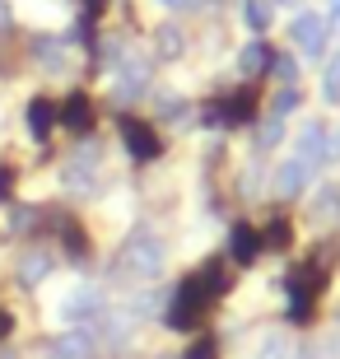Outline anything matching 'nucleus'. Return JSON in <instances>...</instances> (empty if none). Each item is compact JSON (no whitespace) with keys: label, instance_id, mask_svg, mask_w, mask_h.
<instances>
[{"label":"nucleus","instance_id":"1","mask_svg":"<svg viewBox=\"0 0 340 359\" xmlns=\"http://www.w3.org/2000/svg\"><path fill=\"white\" fill-rule=\"evenodd\" d=\"M121 257H126V266L135 271V276H158V271H163V243H158V233L149 224H135L131 229V238H126V248H121Z\"/></svg>","mask_w":340,"mask_h":359},{"label":"nucleus","instance_id":"2","mask_svg":"<svg viewBox=\"0 0 340 359\" xmlns=\"http://www.w3.org/2000/svg\"><path fill=\"white\" fill-rule=\"evenodd\" d=\"M117 131H121V145H126V154H131V159L149 163V159H158V154H163V140H158V131L149 126V121H140V117H121V121H117Z\"/></svg>","mask_w":340,"mask_h":359},{"label":"nucleus","instance_id":"3","mask_svg":"<svg viewBox=\"0 0 340 359\" xmlns=\"http://www.w3.org/2000/svg\"><path fill=\"white\" fill-rule=\"evenodd\" d=\"M327 42H331V28H327V19H322V14H299V19H294V47H299L303 56H308V61H317V56L327 52Z\"/></svg>","mask_w":340,"mask_h":359},{"label":"nucleus","instance_id":"4","mask_svg":"<svg viewBox=\"0 0 340 359\" xmlns=\"http://www.w3.org/2000/svg\"><path fill=\"white\" fill-rule=\"evenodd\" d=\"M191 285H196V294L210 304V299H224V294L233 290V271H229V262H224V257H210L205 266L191 276Z\"/></svg>","mask_w":340,"mask_h":359},{"label":"nucleus","instance_id":"5","mask_svg":"<svg viewBox=\"0 0 340 359\" xmlns=\"http://www.w3.org/2000/svg\"><path fill=\"white\" fill-rule=\"evenodd\" d=\"M144 84H149V61H140V56H131V61L117 66V75H112V93H117L121 103H131Z\"/></svg>","mask_w":340,"mask_h":359},{"label":"nucleus","instance_id":"6","mask_svg":"<svg viewBox=\"0 0 340 359\" xmlns=\"http://www.w3.org/2000/svg\"><path fill=\"white\" fill-rule=\"evenodd\" d=\"M229 252H233L243 266H252V262L261 257V238H257V229L243 224V219H233V229H229Z\"/></svg>","mask_w":340,"mask_h":359},{"label":"nucleus","instance_id":"7","mask_svg":"<svg viewBox=\"0 0 340 359\" xmlns=\"http://www.w3.org/2000/svg\"><path fill=\"white\" fill-rule=\"evenodd\" d=\"M299 163H327V126L322 121H308L303 126V135H299Z\"/></svg>","mask_w":340,"mask_h":359},{"label":"nucleus","instance_id":"8","mask_svg":"<svg viewBox=\"0 0 340 359\" xmlns=\"http://www.w3.org/2000/svg\"><path fill=\"white\" fill-rule=\"evenodd\" d=\"M24 117H28V135H33L38 145H47V135H52V126H56V103L52 98H33Z\"/></svg>","mask_w":340,"mask_h":359},{"label":"nucleus","instance_id":"9","mask_svg":"<svg viewBox=\"0 0 340 359\" xmlns=\"http://www.w3.org/2000/svg\"><path fill=\"white\" fill-rule=\"evenodd\" d=\"M271 61H275V52H271L266 38H252L247 47L238 52V70H243V75H271Z\"/></svg>","mask_w":340,"mask_h":359},{"label":"nucleus","instance_id":"10","mask_svg":"<svg viewBox=\"0 0 340 359\" xmlns=\"http://www.w3.org/2000/svg\"><path fill=\"white\" fill-rule=\"evenodd\" d=\"M66 47H70V42L66 38H52V33H47V38H33V61L47 66L52 75H61V70H66Z\"/></svg>","mask_w":340,"mask_h":359},{"label":"nucleus","instance_id":"11","mask_svg":"<svg viewBox=\"0 0 340 359\" xmlns=\"http://www.w3.org/2000/svg\"><path fill=\"white\" fill-rule=\"evenodd\" d=\"M47 276H52V257L47 252H24L19 257V285H24V290H38Z\"/></svg>","mask_w":340,"mask_h":359},{"label":"nucleus","instance_id":"12","mask_svg":"<svg viewBox=\"0 0 340 359\" xmlns=\"http://www.w3.org/2000/svg\"><path fill=\"white\" fill-rule=\"evenodd\" d=\"M303 182H308V163H299V159H289V163H280V173H275V196H299L303 191Z\"/></svg>","mask_w":340,"mask_h":359},{"label":"nucleus","instance_id":"13","mask_svg":"<svg viewBox=\"0 0 340 359\" xmlns=\"http://www.w3.org/2000/svg\"><path fill=\"white\" fill-rule=\"evenodd\" d=\"M154 52H158V61H177V56L186 52L182 28H177V24H163V28L154 33Z\"/></svg>","mask_w":340,"mask_h":359},{"label":"nucleus","instance_id":"14","mask_svg":"<svg viewBox=\"0 0 340 359\" xmlns=\"http://www.w3.org/2000/svg\"><path fill=\"white\" fill-rule=\"evenodd\" d=\"M70 294H75V299H66V304H61V313H66V318H93V313L103 308V294H98V290H70Z\"/></svg>","mask_w":340,"mask_h":359},{"label":"nucleus","instance_id":"15","mask_svg":"<svg viewBox=\"0 0 340 359\" xmlns=\"http://www.w3.org/2000/svg\"><path fill=\"white\" fill-rule=\"evenodd\" d=\"M61 121H66L70 131L89 126V121H93V103L84 98V93H70V98H66V107H61Z\"/></svg>","mask_w":340,"mask_h":359},{"label":"nucleus","instance_id":"16","mask_svg":"<svg viewBox=\"0 0 340 359\" xmlns=\"http://www.w3.org/2000/svg\"><path fill=\"white\" fill-rule=\"evenodd\" d=\"M61 248H66V257L70 262H89V238H84V229L79 224H61Z\"/></svg>","mask_w":340,"mask_h":359},{"label":"nucleus","instance_id":"17","mask_svg":"<svg viewBox=\"0 0 340 359\" xmlns=\"http://www.w3.org/2000/svg\"><path fill=\"white\" fill-rule=\"evenodd\" d=\"M52 350H56V359H84L89 355V332H84V327H79V332H66Z\"/></svg>","mask_w":340,"mask_h":359},{"label":"nucleus","instance_id":"18","mask_svg":"<svg viewBox=\"0 0 340 359\" xmlns=\"http://www.w3.org/2000/svg\"><path fill=\"white\" fill-rule=\"evenodd\" d=\"M243 19H247L252 33H266L271 28V5L266 0H243Z\"/></svg>","mask_w":340,"mask_h":359},{"label":"nucleus","instance_id":"19","mask_svg":"<svg viewBox=\"0 0 340 359\" xmlns=\"http://www.w3.org/2000/svg\"><path fill=\"white\" fill-rule=\"evenodd\" d=\"M294 107H299V84H285V89L275 93V103H271V112H275V117H280V121H285L289 112H294Z\"/></svg>","mask_w":340,"mask_h":359},{"label":"nucleus","instance_id":"20","mask_svg":"<svg viewBox=\"0 0 340 359\" xmlns=\"http://www.w3.org/2000/svg\"><path fill=\"white\" fill-rule=\"evenodd\" d=\"M322 93H327L331 103H340V52L327 61V75H322Z\"/></svg>","mask_w":340,"mask_h":359},{"label":"nucleus","instance_id":"21","mask_svg":"<svg viewBox=\"0 0 340 359\" xmlns=\"http://www.w3.org/2000/svg\"><path fill=\"white\" fill-rule=\"evenodd\" d=\"M289 238H294V229H289V219H271L261 233V243H271V248H289Z\"/></svg>","mask_w":340,"mask_h":359},{"label":"nucleus","instance_id":"22","mask_svg":"<svg viewBox=\"0 0 340 359\" xmlns=\"http://www.w3.org/2000/svg\"><path fill=\"white\" fill-rule=\"evenodd\" d=\"M271 75L280 84H299V61H294V56H275V61H271Z\"/></svg>","mask_w":340,"mask_h":359},{"label":"nucleus","instance_id":"23","mask_svg":"<svg viewBox=\"0 0 340 359\" xmlns=\"http://www.w3.org/2000/svg\"><path fill=\"white\" fill-rule=\"evenodd\" d=\"M186 359H219V341H215V336L191 341V346H186Z\"/></svg>","mask_w":340,"mask_h":359},{"label":"nucleus","instance_id":"24","mask_svg":"<svg viewBox=\"0 0 340 359\" xmlns=\"http://www.w3.org/2000/svg\"><path fill=\"white\" fill-rule=\"evenodd\" d=\"M33 219H38V210H33V205H14V210H10V229H14V233H28V229H33Z\"/></svg>","mask_w":340,"mask_h":359},{"label":"nucleus","instance_id":"25","mask_svg":"<svg viewBox=\"0 0 340 359\" xmlns=\"http://www.w3.org/2000/svg\"><path fill=\"white\" fill-rule=\"evenodd\" d=\"M280 135H285V126H280V117H275L271 126H261V135H257V149H275V145H280Z\"/></svg>","mask_w":340,"mask_h":359},{"label":"nucleus","instance_id":"26","mask_svg":"<svg viewBox=\"0 0 340 359\" xmlns=\"http://www.w3.org/2000/svg\"><path fill=\"white\" fill-rule=\"evenodd\" d=\"M163 10H172V14H191V10H200L205 0H158Z\"/></svg>","mask_w":340,"mask_h":359},{"label":"nucleus","instance_id":"27","mask_svg":"<svg viewBox=\"0 0 340 359\" xmlns=\"http://www.w3.org/2000/svg\"><path fill=\"white\" fill-rule=\"evenodd\" d=\"M14 196V168H0V201Z\"/></svg>","mask_w":340,"mask_h":359},{"label":"nucleus","instance_id":"28","mask_svg":"<svg viewBox=\"0 0 340 359\" xmlns=\"http://www.w3.org/2000/svg\"><path fill=\"white\" fill-rule=\"evenodd\" d=\"M340 159V131H327V163Z\"/></svg>","mask_w":340,"mask_h":359},{"label":"nucleus","instance_id":"29","mask_svg":"<svg viewBox=\"0 0 340 359\" xmlns=\"http://www.w3.org/2000/svg\"><path fill=\"white\" fill-rule=\"evenodd\" d=\"M10 332H14V313H10V308H0V341H5Z\"/></svg>","mask_w":340,"mask_h":359},{"label":"nucleus","instance_id":"30","mask_svg":"<svg viewBox=\"0 0 340 359\" xmlns=\"http://www.w3.org/2000/svg\"><path fill=\"white\" fill-rule=\"evenodd\" d=\"M103 10H107V0H84V14H89V19H98Z\"/></svg>","mask_w":340,"mask_h":359},{"label":"nucleus","instance_id":"31","mask_svg":"<svg viewBox=\"0 0 340 359\" xmlns=\"http://www.w3.org/2000/svg\"><path fill=\"white\" fill-rule=\"evenodd\" d=\"M261 359H285V341H275V346L261 350Z\"/></svg>","mask_w":340,"mask_h":359},{"label":"nucleus","instance_id":"32","mask_svg":"<svg viewBox=\"0 0 340 359\" xmlns=\"http://www.w3.org/2000/svg\"><path fill=\"white\" fill-rule=\"evenodd\" d=\"M275 5H294V0H275Z\"/></svg>","mask_w":340,"mask_h":359},{"label":"nucleus","instance_id":"33","mask_svg":"<svg viewBox=\"0 0 340 359\" xmlns=\"http://www.w3.org/2000/svg\"><path fill=\"white\" fill-rule=\"evenodd\" d=\"M336 322H340V308H336Z\"/></svg>","mask_w":340,"mask_h":359}]
</instances>
